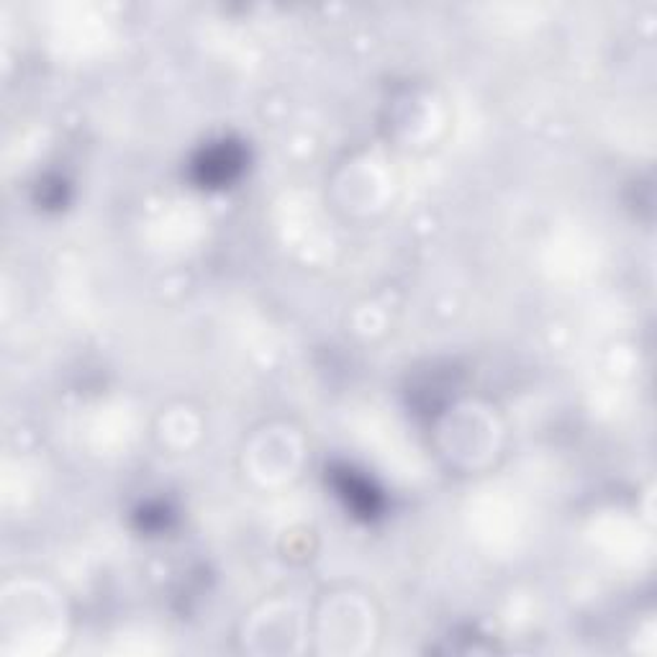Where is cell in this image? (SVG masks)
I'll return each mask as SVG.
<instances>
[{"label":"cell","mask_w":657,"mask_h":657,"mask_svg":"<svg viewBox=\"0 0 657 657\" xmlns=\"http://www.w3.org/2000/svg\"><path fill=\"white\" fill-rule=\"evenodd\" d=\"M247 167V150L237 139H218L195 154L190 173L201 188H229Z\"/></svg>","instance_id":"cell-1"},{"label":"cell","mask_w":657,"mask_h":657,"mask_svg":"<svg viewBox=\"0 0 657 657\" xmlns=\"http://www.w3.org/2000/svg\"><path fill=\"white\" fill-rule=\"evenodd\" d=\"M329 480L334 485L337 496L348 506V511L359 521H376L386 508L383 493L370 478L357 472L350 465H334L329 470Z\"/></svg>","instance_id":"cell-2"},{"label":"cell","mask_w":657,"mask_h":657,"mask_svg":"<svg viewBox=\"0 0 657 657\" xmlns=\"http://www.w3.org/2000/svg\"><path fill=\"white\" fill-rule=\"evenodd\" d=\"M173 508L162 501H152V504H144L134 514V521H137V529L144 534H162L167 532L169 525H173Z\"/></svg>","instance_id":"cell-3"},{"label":"cell","mask_w":657,"mask_h":657,"mask_svg":"<svg viewBox=\"0 0 657 657\" xmlns=\"http://www.w3.org/2000/svg\"><path fill=\"white\" fill-rule=\"evenodd\" d=\"M65 201H67L65 180L52 178V180H45V186H39V203L45 209H60Z\"/></svg>","instance_id":"cell-4"}]
</instances>
